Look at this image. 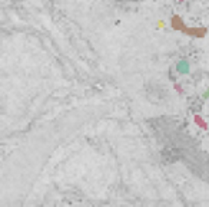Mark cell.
I'll use <instances>...</instances> for the list:
<instances>
[{
  "mask_svg": "<svg viewBox=\"0 0 209 207\" xmlns=\"http://www.w3.org/2000/svg\"><path fill=\"white\" fill-rule=\"evenodd\" d=\"M176 72L180 73V75H188V73L191 72L189 61H188V59H180V61L176 63Z\"/></svg>",
  "mask_w": 209,
  "mask_h": 207,
  "instance_id": "1",
  "label": "cell"
},
{
  "mask_svg": "<svg viewBox=\"0 0 209 207\" xmlns=\"http://www.w3.org/2000/svg\"><path fill=\"white\" fill-rule=\"evenodd\" d=\"M203 99H209V88L205 91V94H203Z\"/></svg>",
  "mask_w": 209,
  "mask_h": 207,
  "instance_id": "2",
  "label": "cell"
}]
</instances>
